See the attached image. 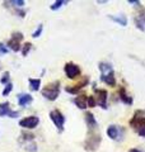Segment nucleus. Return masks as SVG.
<instances>
[{"instance_id": "nucleus-30", "label": "nucleus", "mask_w": 145, "mask_h": 152, "mask_svg": "<svg viewBox=\"0 0 145 152\" xmlns=\"http://www.w3.org/2000/svg\"><path fill=\"white\" fill-rule=\"evenodd\" d=\"M8 52H9V50H8L7 45L3 43V42H0V57L4 56V55H7Z\"/></svg>"}, {"instance_id": "nucleus-1", "label": "nucleus", "mask_w": 145, "mask_h": 152, "mask_svg": "<svg viewBox=\"0 0 145 152\" xmlns=\"http://www.w3.org/2000/svg\"><path fill=\"white\" fill-rule=\"evenodd\" d=\"M130 127L138 133L140 137H145V115L143 110H136L130 119Z\"/></svg>"}, {"instance_id": "nucleus-34", "label": "nucleus", "mask_w": 145, "mask_h": 152, "mask_svg": "<svg viewBox=\"0 0 145 152\" xmlns=\"http://www.w3.org/2000/svg\"><path fill=\"white\" fill-rule=\"evenodd\" d=\"M97 3H98V4H107L108 1H97Z\"/></svg>"}, {"instance_id": "nucleus-16", "label": "nucleus", "mask_w": 145, "mask_h": 152, "mask_svg": "<svg viewBox=\"0 0 145 152\" xmlns=\"http://www.w3.org/2000/svg\"><path fill=\"white\" fill-rule=\"evenodd\" d=\"M108 18L111 19L112 22H115L116 24H118L121 27H126L127 26V17L125 15L124 13L121 14H111V15H108Z\"/></svg>"}, {"instance_id": "nucleus-10", "label": "nucleus", "mask_w": 145, "mask_h": 152, "mask_svg": "<svg viewBox=\"0 0 145 152\" xmlns=\"http://www.w3.org/2000/svg\"><path fill=\"white\" fill-rule=\"evenodd\" d=\"M0 117H9V118H17L19 117V112L18 110H13L10 108V103L9 102H4L0 103Z\"/></svg>"}, {"instance_id": "nucleus-20", "label": "nucleus", "mask_w": 145, "mask_h": 152, "mask_svg": "<svg viewBox=\"0 0 145 152\" xmlns=\"http://www.w3.org/2000/svg\"><path fill=\"white\" fill-rule=\"evenodd\" d=\"M28 84H30V89L31 91H38V90L41 89V79H33L31 77L28 80Z\"/></svg>"}, {"instance_id": "nucleus-5", "label": "nucleus", "mask_w": 145, "mask_h": 152, "mask_svg": "<svg viewBox=\"0 0 145 152\" xmlns=\"http://www.w3.org/2000/svg\"><path fill=\"white\" fill-rule=\"evenodd\" d=\"M50 119L55 124L56 129L59 131V133H61L62 131H64V126H65L66 118H65L64 114L59 110V109H54V110L50 112Z\"/></svg>"}, {"instance_id": "nucleus-29", "label": "nucleus", "mask_w": 145, "mask_h": 152, "mask_svg": "<svg viewBox=\"0 0 145 152\" xmlns=\"http://www.w3.org/2000/svg\"><path fill=\"white\" fill-rule=\"evenodd\" d=\"M87 104H88V108H94L97 105V102H95V98L93 95H89L88 96V100H87Z\"/></svg>"}, {"instance_id": "nucleus-28", "label": "nucleus", "mask_w": 145, "mask_h": 152, "mask_svg": "<svg viewBox=\"0 0 145 152\" xmlns=\"http://www.w3.org/2000/svg\"><path fill=\"white\" fill-rule=\"evenodd\" d=\"M12 90H13V84L12 83L7 84L5 86H4V89H3V96H8V95L12 93Z\"/></svg>"}, {"instance_id": "nucleus-24", "label": "nucleus", "mask_w": 145, "mask_h": 152, "mask_svg": "<svg viewBox=\"0 0 145 152\" xmlns=\"http://www.w3.org/2000/svg\"><path fill=\"white\" fill-rule=\"evenodd\" d=\"M23 146H24L23 148L26 151H28V152H37V145H36L35 141L28 142V143H24Z\"/></svg>"}, {"instance_id": "nucleus-2", "label": "nucleus", "mask_w": 145, "mask_h": 152, "mask_svg": "<svg viewBox=\"0 0 145 152\" xmlns=\"http://www.w3.org/2000/svg\"><path fill=\"white\" fill-rule=\"evenodd\" d=\"M42 96L47 99L50 102H55L60 95V81L56 80V81H52L50 84H47L45 88L41 90Z\"/></svg>"}, {"instance_id": "nucleus-7", "label": "nucleus", "mask_w": 145, "mask_h": 152, "mask_svg": "<svg viewBox=\"0 0 145 152\" xmlns=\"http://www.w3.org/2000/svg\"><path fill=\"white\" fill-rule=\"evenodd\" d=\"M94 91H95V102L97 105H99L102 109L108 108V91L106 89H97L94 85Z\"/></svg>"}, {"instance_id": "nucleus-3", "label": "nucleus", "mask_w": 145, "mask_h": 152, "mask_svg": "<svg viewBox=\"0 0 145 152\" xmlns=\"http://www.w3.org/2000/svg\"><path fill=\"white\" fill-rule=\"evenodd\" d=\"M101 142H102V137L99 133H97L95 131H89L84 141V150L88 152H94L98 150Z\"/></svg>"}, {"instance_id": "nucleus-33", "label": "nucleus", "mask_w": 145, "mask_h": 152, "mask_svg": "<svg viewBox=\"0 0 145 152\" xmlns=\"http://www.w3.org/2000/svg\"><path fill=\"white\" fill-rule=\"evenodd\" d=\"M127 152H143L141 150H139V148H130Z\"/></svg>"}, {"instance_id": "nucleus-22", "label": "nucleus", "mask_w": 145, "mask_h": 152, "mask_svg": "<svg viewBox=\"0 0 145 152\" xmlns=\"http://www.w3.org/2000/svg\"><path fill=\"white\" fill-rule=\"evenodd\" d=\"M67 3H69L67 0H56L55 3H52V5L50 7V9H51V10H54V12H56V10H59L60 8L66 5Z\"/></svg>"}, {"instance_id": "nucleus-9", "label": "nucleus", "mask_w": 145, "mask_h": 152, "mask_svg": "<svg viewBox=\"0 0 145 152\" xmlns=\"http://www.w3.org/2000/svg\"><path fill=\"white\" fill-rule=\"evenodd\" d=\"M88 85H89V76H83V77L79 80L78 84L71 85V86H66V88H65V91L69 93V94L75 95V94H78L83 88L88 86Z\"/></svg>"}, {"instance_id": "nucleus-21", "label": "nucleus", "mask_w": 145, "mask_h": 152, "mask_svg": "<svg viewBox=\"0 0 145 152\" xmlns=\"http://www.w3.org/2000/svg\"><path fill=\"white\" fill-rule=\"evenodd\" d=\"M35 141V134H32L30 132H23L21 134V138H19V142L21 143H28V142H32Z\"/></svg>"}, {"instance_id": "nucleus-32", "label": "nucleus", "mask_w": 145, "mask_h": 152, "mask_svg": "<svg viewBox=\"0 0 145 152\" xmlns=\"http://www.w3.org/2000/svg\"><path fill=\"white\" fill-rule=\"evenodd\" d=\"M127 4H130V5H132V7H138V8H140L141 7V3L140 1H134V0H127Z\"/></svg>"}, {"instance_id": "nucleus-19", "label": "nucleus", "mask_w": 145, "mask_h": 152, "mask_svg": "<svg viewBox=\"0 0 145 152\" xmlns=\"http://www.w3.org/2000/svg\"><path fill=\"white\" fill-rule=\"evenodd\" d=\"M98 70L101 71V75H104V74L111 72V71H115L112 65L109 62H106V61H102V62L98 64Z\"/></svg>"}, {"instance_id": "nucleus-18", "label": "nucleus", "mask_w": 145, "mask_h": 152, "mask_svg": "<svg viewBox=\"0 0 145 152\" xmlns=\"http://www.w3.org/2000/svg\"><path fill=\"white\" fill-rule=\"evenodd\" d=\"M87 100H88V95L85 94H80L78 95V96L74 98V104L76 107H78L79 109H81V110H85L87 108H88V104H87Z\"/></svg>"}, {"instance_id": "nucleus-13", "label": "nucleus", "mask_w": 145, "mask_h": 152, "mask_svg": "<svg viewBox=\"0 0 145 152\" xmlns=\"http://www.w3.org/2000/svg\"><path fill=\"white\" fill-rule=\"evenodd\" d=\"M118 99H120L121 103L125 104V105H132V103H134L132 96L127 94L126 89H125L124 86H121V88L118 89Z\"/></svg>"}, {"instance_id": "nucleus-27", "label": "nucleus", "mask_w": 145, "mask_h": 152, "mask_svg": "<svg viewBox=\"0 0 145 152\" xmlns=\"http://www.w3.org/2000/svg\"><path fill=\"white\" fill-rule=\"evenodd\" d=\"M42 32H43V24H38V27L36 28L35 31H33L32 37H33V38H38V37L42 34Z\"/></svg>"}, {"instance_id": "nucleus-6", "label": "nucleus", "mask_w": 145, "mask_h": 152, "mask_svg": "<svg viewBox=\"0 0 145 152\" xmlns=\"http://www.w3.org/2000/svg\"><path fill=\"white\" fill-rule=\"evenodd\" d=\"M18 124H19V127H22L23 129L32 131V129H35V128H37L38 124H40V118L37 115H28V117L22 118V119L18 122Z\"/></svg>"}, {"instance_id": "nucleus-17", "label": "nucleus", "mask_w": 145, "mask_h": 152, "mask_svg": "<svg viewBox=\"0 0 145 152\" xmlns=\"http://www.w3.org/2000/svg\"><path fill=\"white\" fill-rule=\"evenodd\" d=\"M106 133H107V136L113 141H118L121 138L120 137V128L116 124H109L107 127V129H106Z\"/></svg>"}, {"instance_id": "nucleus-8", "label": "nucleus", "mask_w": 145, "mask_h": 152, "mask_svg": "<svg viewBox=\"0 0 145 152\" xmlns=\"http://www.w3.org/2000/svg\"><path fill=\"white\" fill-rule=\"evenodd\" d=\"M64 72H65L67 79L74 80V79H76V77H79L80 76L81 70H80L79 66L76 64H74V62H66L65 66H64Z\"/></svg>"}, {"instance_id": "nucleus-11", "label": "nucleus", "mask_w": 145, "mask_h": 152, "mask_svg": "<svg viewBox=\"0 0 145 152\" xmlns=\"http://www.w3.org/2000/svg\"><path fill=\"white\" fill-rule=\"evenodd\" d=\"M134 23L139 31L145 32V8L140 7L138 14L134 18Z\"/></svg>"}, {"instance_id": "nucleus-15", "label": "nucleus", "mask_w": 145, "mask_h": 152, "mask_svg": "<svg viewBox=\"0 0 145 152\" xmlns=\"http://www.w3.org/2000/svg\"><path fill=\"white\" fill-rule=\"evenodd\" d=\"M33 102V96L28 93H24V94H19L18 95V105L22 107V108H26L28 105H31Z\"/></svg>"}, {"instance_id": "nucleus-4", "label": "nucleus", "mask_w": 145, "mask_h": 152, "mask_svg": "<svg viewBox=\"0 0 145 152\" xmlns=\"http://www.w3.org/2000/svg\"><path fill=\"white\" fill-rule=\"evenodd\" d=\"M24 39V36L22 32H14L12 34V38L7 42V47L8 50L14 51V52H19L22 50V41Z\"/></svg>"}, {"instance_id": "nucleus-26", "label": "nucleus", "mask_w": 145, "mask_h": 152, "mask_svg": "<svg viewBox=\"0 0 145 152\" xmlns=\"http://www.w3.org/2000/svg\"><path fill=\"white\" fill-rule=\"evenodd\" d=\"M9 4H10V5H13L14 8L22 9L24 5H26V1H24V0H10V1H9Z\"/></svg>"}, {"instance_id": "nucleus-25", "label": "nucleus", "mask_w": 145, "mask_h": 152, "mask_svg": "<svg viewBox=\"0 0 145 152\" xmlns=\"http://www.w3.org/2000/svg\"><path fill=\"white\" fill-rule=\"evenodd\" d=\"M0 83H1L4 86H5L7 84L10 83V72H9V71H5V72L1 75V77H0Z\"/></svg>"}, {"instance_id": "nucleus-12", "label": "nucleus", "mask_w": 145, "mask_h": 152, "mask_svg": "<svg viewBox=\"0 0 145 152\" xmlns=\"http://www.w3.org/2000/svg\"><path fill=\"white\" fill-rule=\"evenodd\" d=\"M84 121H85V124H87L88 131H95L97 128H98V122H97L94 114L92 112H85Z\"/></svg>"}, {"instance_id": "nucleus-23", "label": "nucleus", "mask_w": 145, "mask_h": 152, "mask_svg": "<svg viewBox=\"0 0 145 152\" xmlns=\"http://www.w3.org/2000/svg\"><path fill=\"white\" fill-rule=\"evenodd\" d=\"M31 50H32V43H31V42H24V45H22L21 52H22V55L26 57V56H28V53L31 52Z\"/></svg>"}, {"instance_id": "nucleus-14", "label": "nucleus", "mask_w": 145, "mask_h": 152, "mask_svg": "<svg viewBox=\"0 0 145 152\" xmlns=\"http://www.w3.org/2000/svg\"><path fill=\"white\" fill-rule=\"evenodd\" d=\"M101 81L104 83L106 85L113 88L117 85V81H116V76H115V71H111L108 74H104V75H101Z\"/></svg>"}, {"instance_id": "nucleus-31", "label": "nucleus", "mask_w": 145, "mask_h": 152, "mask_svg": "<svg viewBox=\"0 0 145 152\" xmlns=\"http://www.w3.org/2000/svg\"><path fill=\"white\" fill-rule=\"evenodd\" d=\"M14 13H16V15H18L19 18H24V17H26V10H23V9L14 8Z\"/></svg>"}]
</instances>
